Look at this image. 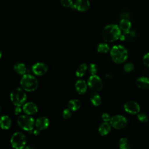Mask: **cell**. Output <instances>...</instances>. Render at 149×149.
Listing matches in <instances>:
<instances>
[{
	"instance_id": "6da1fadb",
	"label": "cell",
	"mask_w": 149,
	"mask_h": 149,
	"mask_svg": "<svg viewBox=\"0 0 149 149\" xmlns=\"http://www.w3.org/2000/svg\"><path fill=\"white\" fill-rule=\"evenodd\" d=\"M122 31L119 26L115 24H109L105 26L102 31L104 40L108 42H112L120 39Z\"/></svg>"
},
{
	"instance_id": "7a4b0ae2",
	"label": "cell",
	"mask_w": 149,
	"mask_h": 149,
	"mask_svg": "<svg viewBox=\"0 0 149 149\" xmlns=\"http://www.w3.org/2000/svg\"><path fill=\"white\" fill-rule=\"evenodd\" d=\"M109 53L111 59L118 64L125 62L128 57V52L126 48L120 45H113L111 48Z\"/></svg>"
},
{
	"instance_id": "3957f363",
	"label": "cell",
	"mask_w": 149,
	"mask_h": 149,
	"mask_svg": "<svg viewBox=\"0 0 149 149\" xmlns=\"http://www.w3.org/2000/svg\"><path fill=\"white\" fill-rule=\"evenodd\" d=\"M20 83L21 88L28 92L34 91L39 86L38 79L30 74H26L22 76Z\"/></svg>"
},
{
	"instance_id": "277c9868",
	"label": "cell",
	"mask_w": 149,
	"mask_h": 149,
	"mask_svg": "<svg viewBox=\"0 0 149 149\" xmlns=\"http://www.w3.org/2000/svg\"><path fill=\"white\" fill-rule=\"evenodd\" d=\"M10 98L15 107L23 106L27 100V95L24 90L20 87L13 89L10 93Z\"/></svg>"
},
{
	"instance_id": "5b68a950",
	"label": "cell",
	"mask_w": 149,
	"mask_h": 149,
	"mask_svg": "<svg viewBox=\"0 0 149 149\" xmlns=\"http://www.w3.org/2000/svg\"><path fill=\"white\" fill-rule=\"evenodd\" d=\"M17 123L19 126L25 131L30 132L34 130L35 126V120L30 115H22L17 119Z\"/></svg>"
},
{
	"instance_id": "8992f818",
	"label": "cell",
	"mask_w": 149,
	"mask_h": 149,
	"mask_svg": "<svg viewBox=\"0 0 149 149\" xmlns=\"http://www.w3.org/2000/svg\"><path fill=\"white\" fill-rule=\"evenodd\" d=\"M26 137L21 132L14 133L10 138V144L15 149H23L26 146Z\"/></svg>"
},
{
	"instance_id": "52a82bcc",
	"label": "cell",
	"mask_w": 149,
	"mask_h": 149,
	"mask_svg": "<svg viewBox=\"0 0 149 149\" xmlns=\"http://www.w3.org/2000/svg\"><path fill=\"white\" fill-rule=\"evenodd\" d=\"M88 87L93 91L98 92L102 90L103 83L101 79L97 74L91 75L87 80Z\"/></svg>"
},
{
	"instance_id": "ba28073f",
	"label": "cell",
	"mask_w": 149,
	"mask_h": 149,
	"mask_svg": "<svg viewBox=\"0 0 149 149\" xmlns=\"http://www.w3.org/2000/svg\"><path fill=\"white\" fill-rule=\"evenodd\" d=\"M111 126L115 129H124L127 123V119L122 115H116L111 118L109 122Z\"/></svg>"
},
{
	"instance_id": "9c48e42d",
	"label": "cell",
	"mask_w": 149,
	"mask_h": 149,
	"mask_svg": "<svg viewBox=\"0 0 149 149\" xmlns=\"http://www.w3.org/2000/svg\"><path fill=\"white\" fill-rule=\"evenodd\" d=\"M123 108L127 113L132 115L138 114L140 113V111L139 104L134 101H129L125 102L123 105Z\"/></svg>"
},
{
	"instance_id": "30bf717a",
	"label": "cell",
	"mask_w": 149,
	"mask_h": 149,
	"mask_svg": "<svg viewBox=\"0 0 149 149\" xmlns=\"http://www.w3.org/2000/svg\"><path fill=\"white\" fill-rule=\"evenodd\" d=\"M48 68L47 64L43 62H37L31 67V70L36 76H40L45 74L48 72Z\"/></svg>"
},
{
	"instance_id": "8fae6325",
	"label": "cell",
	"mask_w": 149,
	"mask_h": 149,
	"mask_svg": "<svg viewBox=\"0 0 149 149\" xmlns=\"http://www.w3.org/2000/svg\"><path fill=\"white\" fill-rule=\"evenodd\" d=\"M90 7L89 0H76L72 8L79 12H86L89 9Z\"/></svg>"
},
{
	"instance_id": "7c38bea8",
	"label": "cell",
	"mask_w": 149,
	"mask_h": 149,
	"mask_svg": "<svg viewBox=\"0 0 149 149\" xmlns=\"http://www.w3.org/2000/svg\"><path fill=\"white\" fill-rule=\"evenodd\" d=\"M23 111L25 114L28 115H32L36 114L38 111V108L36 104L33 102H27L23 105Z\"/></svg>"
},
{
	"instance_id": "4fadbf2b",
	"label": "cell",
	"mask_w": 149,
	"mask_h": 149,
	"mask_svg": "<svg viewBox=\"0 0 149 149\" xmlns=\"http://www.w3.org/2000/svg\"><path fill=\"white\" fill-rule=\"evenodd\" d=\"M49 120L45 116H41L35 120V126L39 130H44L48 127Z\"/></svg>"
},
{
	"instance_id": "5bb4252c",
	"label": "cell",
	"mask_w": 149,
	"mask_h": 149,
	"mask_svg": "<svg viewBox=\"0 0 149 149\" xmlns=\"http://www.w3.org/2000/svg\"><path fill=\"white\" fill-rule=\"evenodd\" d=\"M74 87L78 94L83 95L87 91L88 87L87 83H86V81L83 79H79L75 83Z\"/></svg>"
},
{
	"instance_id": "9a60e30c",
	"label": "cell",
	"mask_w": 149,
	"mask_h": 149,
	"mask_svg": "<svg viewBox=\"0 0 149 149\" xmlns=\"http://www.w3.org/2000/svg\"><path fill=\"white\" fill-rule=\"evenodd\" d=\"M111 125L110 123L108 122H102L101 123L98 128V132L99 134L102 136H104L109 134V133L111 130Z\"/></svg>"
},
{
	"instance_id": "2e32d148",
	"label": "cell",
	"mask_w": 149,
	"mask_h": 149,
	"mask_svg": "<svg viewBox=\"0 0 149 149\" xmlns=\"http://www.w3.org/2000/svg\"><path fill=\"white\" fill-rule=\"evenodd\" d=\"M136 85L140 88L147 90L149 89V78L146 76H141L137 79Z\"/></svg>"
},
{
	"instance_id": "e0dca14e",
	"label": "cell",
	"mask_w": 149,
	"mask_h": 149,
	"mask_svg": "<svg viewBox=\"0 0 149 149\" xmlns=\"http://www.w3.org/2000/svg\"><path fill=\"white\" fill-rule=\"evenodd\" d=\"M0 125L2 129L8 130L12 125V120L8 115H3L0 119Z\"/></svg>"
},
{
	"instance_id": "ac0fdd59",
	"label": "cell",
	"mask_w": 149,
	"mask_h": 149,
	"mask_svg": "<svg viewBox=\"0 0 149 149\" xmlns=\"http://www.w3.org/2000/svg\"><path fill=\"white\" fill-rule=\"evenodd\" d=\"M13 70L17 74L23 76L26 74L27 67L24 63L17 62L14 65Z\"/></svg>"
},
{
	"instance_id": "d6986e66",
	"label": "cell",
	"mask_w": 149,
	"mask_h": 149,
	"mask_svg": "<svg viewBox=\"0 0 149 149\" xmlns=\"http://www.w3.org/2000/svg\"><path fill=\"white\" fill-rule=\"evenodd\" d=\"M90 100L91 104L95 106L98 107L101 105L102 100L100 95L98 93V92L94 91L90 95Z\"/></svg>"
},
{
	"instance_id": "ffe728a7",
	"label": "cell",
	"mask_w": 149,
	"mask_h": 149,
	"mask_svg": "<svg viewBox=\"0 0 149 149\" xmlns=\"http://www.w3.org/2000/svg\"><path fill=\"white\" fill-rule=\"evenodd\" d=\"M131 26V22L127 19H122L119 24V27L123 32H127L130 31Z\"/></svg>"
},
{
	"instance_id": "44dd1931",
	"label": "cell",
	"mask_w": 149,
	"mask_h": 149,
	"mask_svg": "<svg viewBox=\"0 0 149 149\" xmlns=\"http://www.w3.org/2000/svg\"><path fill=\"white\" fill-rule=\"evenodd\" d=\"M81 107L80 101L77 99H72L68 103V108L71 111H76Z\"/></svg>"
},
{
	"instance_id": "7402d4cb",
	"label": "cell",
	"mask_w": 149,
	"mask_h": 149,
	"mask_svg": "<svg viewBox=\"0 0 149 149\" xmlns=\"http://www.w3.org/2000/svg\"><path fill=\"white\" fill-rule=\"evenodd\" d=\"M88 66L87 64L85 63H82L76 69L75 74L77 77H82L86 74Z\"/></svg>"
},
{
	"instance_id": "603a6c76",
	"label": "cell",
	"mask_w": 149,
	"mask_h": 149,
	"mask_svg": "<svg viewBox=\"0 0 149 149\" xmlns=\"http://www.w3.org/2000/svg\"><path fill=\"white\" fill-rule=\"evenodd\" d=\"M136 37V34L133 31H129L127 32H123L120 37V40L122 41H130L133 40Z\"/></svg>"
},
{
	"instance_id": "cb8c5ba5",
	"label": "cell",
	"mask_w": 149,
	"mask_h": 149,
	"mask_svg": "<svg viewBox=\"0 0 149 149\" xmlns=\"http://www.w3.org/2000/svg\"><path fill=\"white\" fill-rule=\"evenodd\" d=\"M119 147L120 149H130L131 144L126 137H122L119 140Z\"/></svg>"
},
{
	"instance_id": "d4e9b609",
	"label": "cell",
	"mask_w": 149,
	"mask_h": 149,
	"mask_svg": "<svg viewBox=\"0 0 149 149\" xmlns=\"http://www.w3.org/2000/svg\"><path fill=\"white\" fill-rule=\"evenodd\" d=\"M97 50L98 52L101 54H106L110 51L111 48L105 42H101L98 44L97 47Z\"/></svg>"
},
{
	"instance_id": "484cf974",
	"label": "cell",
	"mask_w": 149,
	"mask_h": 149,
	"mask_svg": "<svg viewBox=\"0 0 149 149\" xmlns=\"http://www.w3.org/2000/svg\"><path fill=\"white\" fill-rule=\"evenodd\" d=\"M88 72L91 75H95L98 71V66L94 63H91L88 65Z\"/></svg>"
},
{
	"instance_id": "4316f807",
	"label": "cell",
	"mask_w": 149,
	"mask_h": 149,
	"mask_svg": "<svg viewBox=\"0 0 149 149\" xmlns=\"http://www.w3.org/2000/svg\"><path fill=\"white\" fill-rule=\"evenodd\" d=\"M137 118L142 123H146L148 120L147 115L144 113H139L137 114Z\"/></svg>"
},
{
	"instance_id": "83f0119b",
	"label": "cell",
	"mask_w": 149,
	"mask_h": 149,
	"mask_svg": "<svg viewBox=\"0 0 149 149\" xmlns=\"http://www.w3.org/2000/svg\"><path fill=\"white\" fill-rule=\"evenodd\" d=\"M134 65L132 63H127L123 66V70L125 72L129 73L134 69Z\"/></svg>"
},
{
	"instance_id": "f1b7e54d",
	"label": "cell",
	"mask_w": 149,
	"mask_h": 149,
	"mask_svg": "<svg viewBox=\"0 0 149 149\" xmlns=\"http://www.w3.org/2000/svg\"><path fill=\"white\" fill-rule=\"evenodd\" d=\"M61 3L66 8H72L74 4L72 0H61Z\"/></svg>"
},
{
	"instance_id": "f546056e",
	"label": "cell",
	"mask_w": 149,
	"mask_h": 149,
	"mask_svg": "<svg viewBox=\"0 0 149 149\" xmlns=\"http://www.w3.org/2000/svg\"><path fill=\"white\" fill-rule=\"evenodd\" d=\"M72 111L69 109H65L63 111L62 116L65 119H68L72 116Z\"/></svg>"
},
{
	"instance_id": "4dcf8cb0",
	"label": "cell",
	"mask_w": 149,
	"mask_h": 149,
	"mask_svg": "<svg viewBox=\"0 0 149 149\" xmlns=\"http://www.w3.org/2000/svg\"><path fill=\"white\" fill-rule=\"evenodd\" d=\"M111 118L112 117H111V115L108 113H107V112L102 113V114L101 115V119L105 122H110Z\"/></svg>"
},
{
	"instance_id": "1f68e13d",
	"label": "cell",
	"mask_w": 149,
	"mask_h": 149,
	"mask_svg": "<svg viewBox=\"0 0 149 149\" xmlns=\"http://www.w3.org/2000/svg\"><path fill=\"white\" fill-rule=\"evenodd\" d=\"M143 61L144 64L147 66L149 67V52L146 54L143 58Z\"/></svg>"
},
{
	"instance_id": "d6a6232c",
	"label": "cell",
	"mask_w": 149,
	"mask_h": 149,
	"mask_svg": "<svg viewBox=\"0 0 149 149\" xmlns=\"http://www.w3.org/2000/svg\"><path fill=\"white\" fill-rule=\"evenodd\" d=\"M22 109H22L20 107H15V108L13 109V112H14L15 115H19L22 112Z\"/></svg>"
},
{
	"instance_id": "836d02e7",
	"label": "cell",
	"mask_w": 149,
	"mask_h": 149,
	"mask_svg": "<svg viewBox=\"0 0 149 149\" xmlns=\"http://www.w3.org/2000/svg\"><path fill=\"white\" fill-rule=\"evenodd\" d=\"M40 131L38 129H34L33 130V134L34 135V136H38L40 134Z\"/></svg>"
},
{
	"instance_id": "e575fe53",
	"label": "cell",
	"mask_w": 149,
	"mask_h": 149,
	"mask_svg": "<svg viewBox=\"0 0 149 149\" xmlns=\"http://www.w3.org/2000/svg\"><path fill=\"white\" fill-rule=\"evenodd\" d=\"M23 149H35L32 146H26Z\"/></svg>"
}]
</instances>
